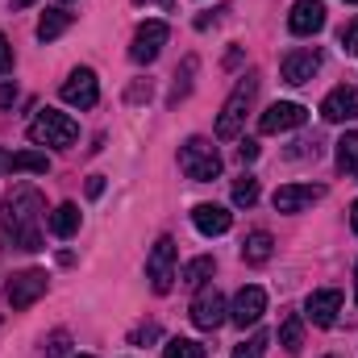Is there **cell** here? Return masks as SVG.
I'll list each match as a JSON object with an SVG mask.
<instances>
[{"label": "cell", "instance_id": "cell-18", "mask_svg": "<svg viewBox=\"0 0 358 358\" xmlns=\"http://www.w3.org/2000/svg\"><path fill=\"white\" fill-rule=\"evenodd\" d=\"M192 225H196L204 238H221V234H229L234 213H229L225 204H196V208H192Z\"/></svg>", "mask_w": 358, "mask_h": 358}, {"label": "cell", "instance_id": "cell-9", "mask_svg": "<svg viewBox=\"0 0 358 358\" xmlns=\"http://www.w3.org/2000/svg\"><path fill=\"white\" fill-rule=\"evenodd\" d=\"M59 96H63L71 108H96V100H100V80H96V71H92V67H76V71L63 80Z\"/></svg>", "mask_w": 358, "mask_h": 358}, {"label": "cell", "instance_id": "cell-5", "mask_svg": "<svg viewBox=\"0 0 358 358\" xmlns=\"http://www.w3.org/2000/svg\"><path fill=\"white\" fill-rule=\"evenodd\" d=\"M176 238H159L155 246H150V255H146V279H150V287L159 292V296H167L171 287H176Z\"/></svg>", "mask_w": 358, "mask_h": 358}, {"label": "cell", "instance_id": "cell-4", "mask_svg": "<svg viewBox=\"0 0 358 358\" xmlns=\"http://www.w3.org/2000/svg\"><path fill=\"white\" fill-rule=\"evenodd\" d=\"M179 171L192 179V183H208V179L221 176V155L208 138H187L179 146Z\"/></svg>", "mask_w": 358, "mask_h": 358}, {"label": "cell", "instance_id": "cell-27", "mask_svg": "<svg viewBox=\"0 0 358 358\" xmlns=\"http://www.w3.org/2000/svg\"><path fill=\"white\" fill-rule=\"evenodd\" d=\"M163 358H204V346L192 342V338H171L163 346Z\"/></svg>", "mask_w": 358, "mask_h": 358}, {"label": "cell", "instance_id": "cell-1", "mask_svg": "<svg viewBox=\"0 0 358 358\" xmlns=\"http://www.w3.org/2000/svg\"><path fill=\"white\" fill-rule=\"evenodd\" d=\"M0 250H42V196L21 183L0 204Z\"/></svg>", "mask_w": 358, "mask_h": 358}, {"label": "cell", "instance_id": "cell-41", "mask_svg": "<svg viewBox=\"0 0 358 358\" xmlns=\"http://www.w3.org/2000/svg\"><path fill=\"white\" fill-rule=\"evenodd\" d=\"M76 358H92V355H76Z\"/></svg>", "mask_w": 358, "mask_h": 358}, {"label": "cell", "instance_id": "cell-39", "mask_svg": "<svg viewBox=\"0 0 358 358\" xmlns=\"http://www.w3.org/2000/svg\"><path fill=\"white\" fill-rule=\"evenodd\" d=\"M29 4H34V0H13V8H29Z\"/></svg>", "mask_w": 358, "mask_h": 358}, {"label": "cell", "instance_id": "cell-13", "mask_svg": "<svg viewBox=\"0 0 358 358\" xmlns=\"http://www.w3.org/2000/svg\"><path fill=\"white\" fill-rule=\"evenodd\" d=\"M267 313V292L259 287V283H250V287H242L238 296H234V304H229V321L238 325V329H246V325H259V317Z\"/></svg>", "mask_w": 358, "mask_h": 358}, {"label": "cell", "instance_id": "cell-2", "mask_svg": "<svg viewBox=\"0 0 358 358\" xmlns=\"http://www.w3.org/2000/svg\"><path fill=\"white\" fill-rule=\"evenodd\" d=\"M255 96H259V76L250 71V76L238 80V88L229 92V100H225V108H221V117H217V138H221V142H229V138L242 134V121H246V113L255 108Z\"/></svg>", "mask_w": 358, "mask_h": 358}, {"label": "cell", "instance_id": "cell-7", "mask_svg": "<svg viewBox=\"0 0 358 358\" xmlns=\"http://www.w3.org/2000/svg\"><path fill=\"white\" fill-rule=\"evenodd\" d=\"M167 38H171L167 21H146V25H138V34H134V42H129V59H134L138 67H150V63L163 55Z\"/></svg>", "mask_w": 358, "mask_h": 358}, {"label": "cell", "instance_id": "cell-36", "mask_svg": "<svg viewBox=\"0 0 358 358\" xmlns=\"http://www.w3.org/2000/svg\"><path fill=\"white\" fill-rule=\"evenodd\" d=\"M100 192H104V176H92V179H88V196H92V200H96Z\"/></svg>", "mask_w": 358, "mask_h": 358}, {"label": "cell", "instance_id": "cell-6", "mask_svg": "<svg viewBox=\"0 0 358 358\" xmlns=\"http://www.w3.org/2000/svg\"><path fill=\"white\" fill-rule=\"evenodd\" d=\"M46 287H50V279H46V271L29 267V271H17L8 283H4V300L21 313V308H29L34 300H42L46 296Z\"/></svg>", "mask_w": 358, "mask_h": 358}, {"label": "cell", "instance_id": "cell-38", "mask_svg": "<svg viewBox=\"0 0 358 358\" xmlns=\"http://www.w3.org/2000/svg\"><path fill=\"white\" fill-rule=\"evenodd\" d=\"M350 229H355V234H358V200H355V204H350Z\"/></svg>", "mask_w": 358, "mask_h": 358}, {"label": "cell", "instance_id": "cell-37", "mask_svg": "<svg viewBox=\"0 0 358 358\" xmlns=\"http://www.w3.org/2000/svg\"><path fill=\"white\" fill-rule=\"evenodd\" d=\"M134 4H159V8H171L176 0H134Z\"/></svg>", "mask_w": 358, "mask_h": 358}, {"label": "cell", "instance_id": "cell-29", "mask_svg": "<svg viewBox=\"0 0 358 358\" xmlns=\"http://www.w3.org/2000/svg\"><path fill=\"white\" fill-rule=\"evenodd\" d=\"M71 350V334L67 329H55L50 338H42V358H63Z\"/></svg>", "mask_w": 358, "mask_h": 358}, {"label": "cell", "instance_id": "cell-33", "mask_svg": "<svg viewBox=\"0 0 358 358\" xmlns=\"http://www.w3.org/2000/svg\"><path fill=\"white\" fill-rule=\"evenodd\" d=\"M125 100H129V104H142V100H150V80H146V84H134V88L125 92Z\"/></svg>", "mask_w": 358, "mask_h": 358}, {"label": "cell", "instance_id": "cell-17", "mask_svg": "<svg viewBox=\"0 0 358 358\" xmlns=\"http://www.w3.org/2000/svg\"><path fill=\"white\" fill-rule=\"evenodd\" d=\"M13 171L46 176V171H50V159H46L42 150H4V146H0V176H13Z\"/></svg>", "mask_w": 358, "mask_h": 358}, {"label": "cell", "instance_id": "cell-42", "mask_svg": "<svg viewBox=\"0 0 358 358\" xmlns=\"http://www.w3.org/2000/svg\"><path fill=\"white\" fill-rule=\"evenodd\" d=\"M346 4H358V0H346Z\"/></svg>", "mask_w": 358, "mask_h": 358}, {"label": "cell", "instance_id": "cell-11", "mask_svg": "<svg viewBox=\"0 0 358 358\" xmlns=\"http://www.w3.org/2000/svg\"><path fill=\"white\" fill-rule=\"evenodd\" d=\"M308 121V108L296 104V100H275L267 113L259 117V129L263 134H287V129H300Z\"/></svg>", "mask_w": 358, "mask_h": 358}, {"label": "cell", "instance_id": "cell-21", "mask_svg": "<svg viewBox=\"0 0 358 358\" xmlns=\"http://www.w3.org/2000/svg\"><path fill=\"white\" fill-rule=\"evenodd\" d=\"M80 221H84V217H80L76 204H59V208L46 217V225H50L55 238H71V234H80Z\"/></svg>", "mask_w": 358, "mask_h": 358}, {"label": "cell", "instance_id": "cell-25", "mask_svg": "<svg viewBox=\"0 0 358 358\" xmlns=\"http://www.w3.org/2000/svg\"><path fill=\"white\" fill-rule=\"evenodd\" d=\"M338 171L358 176V134H342V142H338Z\"/></svg>", "mask_w": 358, "mask_h": 358}, {"label": "cell", "instance_id": "cell-20", "mask_svg": "<svg viewBox=\"0 0 358 358\" xmlns=\"http://www.w3.org/2000/svg\"><path fill=\"white\" fill-rule=\"evenodd\" d=\"M271 255H275V238H271L267 229H255V234L242 242V259H246L250 267H263Z\"/></svg>", "mask_w": 358, "mask_h": 358}, {"label": "cell", "instance_id": "cell-28", "mask_svg": "<svg viewBox=\"0 0 358 358\" xmlns=\"http://www.w3.org/2000/svg\"><path fill=\"white\" fill-rule=\"evenodd\" d=\"M267 346H271V334L259 329V334H250V338L234 350V358H267Z\"/></svg>", "mask_w": 358, "mask_h": 358}, {"label": "cell", "instance_id": "cell-3", "mask_svg": "<svg viewBox=\"0 0 358 358\" xmlns=\"http://www.w3.org/2000/svg\"><path fill=\"white\" fill-rule=\"evenodd\" d=\"M29 142L34 146H71L76 138H80V125L67 117V113H59V108H38V117L29 121Z\"/></svg>", "mask_w": 358, "mask_h": 358}, {"label": "cell", "instance_id": "cell-32", "mask_svg": "<svg viewBox=\"0 0 358 358\" xmlns=\"http://www.w3.org/2000/svg\"><path fill=\"white\" fill-rule=\"evenodd\" d=\"M13 63H17V59H13V46H8V38L0 34V76H8V71H13Z\"/></svg>", "mask_w": 358, "mask_h": 358}, {"label": "cell", "instance_id": "cell-31", "mask_svg": "<svg viewBox=\"0 0 358 358\" xmlns=\"http://www.w3.org/2000/svg\"><path fill=\"white\" fill-rule=\"evenodd\" d=\"M155 338H159V325H155V321H146V325H138V329L129 334V342H134V346H142V342H155Z\"/></svg>", "mask_w": 358, "mask_h": 358}, {"label": "cell", "instance_id": "cell-22", "mask_svg": "<svg viewBox=\"0 0 358 358\" xmlns=\"http://www.w3.org/2000/svg\"><path fill=\"white\" fill-rule=\"evenodd\" d=\"M279 346L292 358L304 350V317H300V313H287V317H283V325H279Z\"/></svg>", "mask_w": 358, "mask_h": 358}, {"label": "cell", "instance_id": "cell-19", "mask_svg": "<svg viewBox=\"0 0 358 358\" xmlns=\"http://www.w3.org/2000/svg\"><path fill=\"white\" fill-rule=\"evenodd\" d=\"M71 13L67 8H46L42 13V21H38V42H55V38H63L67 29H71Z\"/></svg>", "mask_w": 358, "mask_h": 358}, {"label": "cell", "instance_id": "cell-40", "mask_svg": "<svg viewBox=\"0 0 358 358\" xmlns=\"http://www.w3.org/2000/svg\"><path fill=\"white\" fill-rule=\"evenodd\" d=\"M355 296H358V267H355Z\"/></svg>", "mask_w": 358, "mask_h": 358}, {"label": "cell", "instance_id": "cell-35", "mask_svg": "<svg viewBox=\"0 0 358 358\" xmlns=\"http://www.w3.org/2000/svg\"><path fill=\"white\" fill-rule=\"evenodd\" d=\"M17 104V84H0V108H13Z\"/></svg>", "mask_w": 358, "mask_h": 358}, {"label": "cell", "instance_id": "cell-12", "mask_svg": "<svg viewBox=\"0 0 358 358\" xmlns=\"http://www.w3.org/2000/svg\"><path fill=\"white\" fill-rule=\"evenodd\" d=\"M317 200H325V183H287V187H279L271 196L275 213H304Z\"/></svg>", "mask_w": 358, "mask_h": 358}, {"label": "cell", "instance_id": "cell-23", "mask_svg": "<svg viewBox=\"0 0 358 358\" xmlns=\"http://www.w3.org/2000/svg\"><path fill=\"white\" fill-rule=\"evenodd\" d=\"M213 271H217V263H213L208 255H200V259L183 263V271H179V283H183V287H204V279H213Z\"/></svg>", "mask_w": 358, "mask_h": 358}, {"label": "cell", "instance_id": "cell-14", "mask_svg": "<svg viewBox=\"0 0 358 358\" xmlns=\"http://www.w3.org/2000/svg\"><path fill=\"white\" fill-rule=\"evenodd\" d=\"M342 313V292L338 287H321V292H308L304 300V317L317 325V329H329Z\"/></svg>", "mask_w": 358, "mask_h": 358}, {"label": "cell", "instance_id": "cell-10", "mask_svg": "<svg viewBox=\"0 0 358 358\" xmlns=\"http://www.w3.org/2000/svg\"><path fill=\"white\" fill-rule=\"evenodd\" d=\"M321 63H325L321 50H287L283 63H279V76H283V84L300 88V84H308V80L321 71Z\"/></svg>", "mask_w": 358, "mask_h": 358}, {"label": "cell", "instance_id": "cell-24", "mask_svg": "<svg viewBox=\"0 0 358 358\" xmlns=\"http://www.w3.org/2000/svg\"><path fill=\"white\" fill-rule=\"evenodd\" d=\"M196 67H200V59H196V55H187V59H183V67L176 71V84H171V96H167V104H179V100L192 92V76H196Z\"/></svg>", "mask_w": 358, "mask_h": 358}, {"label": "cell", "instance_id": "cell-30", "mask_svg": "<svg viewBox=\"0 0 358 358\" xmlns=\"http://www.w3.org/2000/svg\"><path fill=\"white\" fill-rule=\"evenodd\" d=\"M342 50L358 59V17L350 21V25H346V29H342Z\"/></svg>", "mask_w": 358, "mask_h": 358}, {"label": "cell", "instance_id": "cell-15", "mask_svg": "<svg viewBox=\"0 0 358 358\" xmlns=\"http://www.w3.org/2000/svg\"><path fill=\"white\" fill-rule=\"evenodd\" d=\"M287 29L296 38H313L325 29V0H296L287 13Z\"/></svg>", "mask_w": 358, "mask_h": 358}, {"label": "cell", "instance_id": "cell-16", "mask_svg": "<svg viewBox=\"0 0 358 358\" xmlns=\"http://www.w3.org/2000/svg\"><path fill=\"white\" fill-rule=\"evenodd\" d=\"M321 117H325L329 125H346V121H355L358 117V92L350 88V84L334 88L325 100H321Z\"/></svg>", "mask_w": 358, "mask_h": 358}, {"label": "cell", "instance_id": "cell-34", "mask_svg": "<svg viewBox=\"0 0 358 358\" xmlns=\"http://www.w3.org/2000/svg\"><path fill=\"white\" fill-rule=\"evenodd\" d=\"M238 159H242V163H255V159H259V142H250V138H246V142L238 146Z\"/></svg>", "mask_w": 358, "mask_h": 358}, {"label": "cell", "instance_id": "cell-26", "mask_svg": "<svg viewBox=\"0 0 358 358\" xmlns=\"http://www.w3.org/2000/svg\"><path fill=\"white\" fill-rule=\"evenodd\" d=\"M234 204H238V208H255V204H259V179L255 176L234 179Z\"/></svg>", "mask_w": 358, "mask_h": 358}, {"label": "cell", "instance_id": "cell-8", "mask_svg": "<svg viewBox=\"0 0 358 358\" xmlns=\"http://www.w3.org/2000/svg\"><path fill=\"white\" fill-rule=\"evenodd\" d=\"M225 321H229V304H225V296H221L217 287H200L196 300H192V325L204 329V334H213V329H221Z\"/></svg>", "mask_w": 358, "mask_h": 358}]
</instances>
